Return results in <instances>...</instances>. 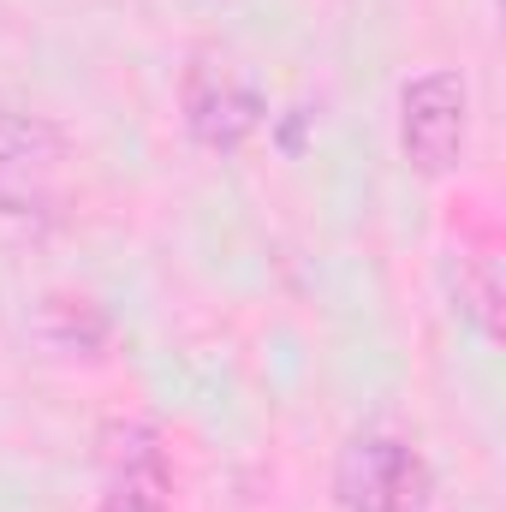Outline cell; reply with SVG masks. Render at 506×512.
<instances>
[{
	"mask_svg": "<svg viewBox=\"0 0 506 512\" xmlns=\"http://www.w3.org/2000/svg\"><path fill=\"white\" fill-rule=\"evenodd\" d=\"M471 149V84L459 66H429L399 90V155L423 179H447Z\"/></svg>",
	"mask_w": 506,
	"mask_h": 512,
	"instance_id": "obj_1",
	"label": "cell"
},
{
	"mask_svg": "<svg viewBox=\"0 0 506 512\" xmlns=\"http://www.w3.org/2000/svg\"><path fill=\"white\" fill-rule=\"evenodd\" d=\"M334 501L346 512H435V471L399 435H352L334 459Z\"/></svg>",
	"mask_w": 506,
	"mask_h": 512,
	"instance_id": "obj_2",
	"label": "cell"
},
{
	"mask_svg": "<svg viewBox=\"0 0 506 512\" xmlns=\"http://www.w3.org/2000/svg\"><path fill=\"white\" fill-rule=\"evenodd\" d=\"M179 108H185V131H191L203 149H215V155L245 149L256 131H262V120H268L262 90L245 84L239 72H227V66H209V60H197V66L185 72Z\"/></svg>",
	"mask_w": 506,
	"mask_h": 512,
	"instance_id": "obj_3",
	"label": "cell"
},
{
	"mask_svg": "<svg viewBox=\"0 0 506 512\" xmlns=\"http://www.w3.org/2000/svg\"><path fill=\"white\" fill-rule=\"evenodd\" d=\"M30 334H36L48 352H60V358H102V352L114 346L108 310L90 304V298H78V292H48V298L36 304V316H30Z\"/></svg>",
	"mask_w": 506,
	"mask_h": 512,
	"instance_id": "obj_4",
	"label": "cell"
},
{
	"mask_svg": "<svg viewBox=\"0 0 506 512\" xmlns=\"http://www.w3.org/2000/svg\"><path fill=\"white\" fill-rule=\"evenodd\" d=\"M447 292H453V310L495 346L506 328V292H501V262L495 251H471V245H459V251L447 256Z\"/></svg>",
	"mask_w": 506,
	"mask_h": 512,
	"instance_id": "obj_5",
	"label": "cell"
},
{
	"mask_svg": "<svg viewBox=\"0 0 506 512\" xmlns=\"http://www.w3.org/2000/svg\"><path fill=\"white\" fill-rule=\"evenodd\" d=\"M60 155H66V131L0 96V167L36 173V167H54Z\"/></svg>",
	"mask_w": 506,
	"mask_h": 512,
	"instance_id": "obj_6",
	"label": "cell"
},
{
	"mask_svg": "<svg viewBox=\"0 0 506 512\" xmlns=\"http://www.w3.org/2000/svg\"><path fill=\"white\" fill-rule=\"evenodd\" d=\"M102 465H108V477H173L167 471V441L143 417H114L102 429Z\"/></svg>",
	"mask_w": 506,
	"mask_h": 512,
	"instance_id": "obj_7",
	"label": "cell"
},
{
	"mask_svg": "<svg viewBox=\"0 0 506 512\" xmlns=\"http://www.w3.org/2000/svg\"><path fill=\"white\" fill-rule=\"evenodd\" d=\"M96 512H173V477H108Z\"/></svg>",
	"mask_w": 506,
	"mask_h": 512,
	"instance_id": "obj_8",
	"label": "cell"
}]
</instances>
